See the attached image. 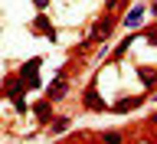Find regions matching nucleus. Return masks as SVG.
<instances>
[{
	"instance_id": "nucleus-1",
	"label": "nucleus",
	"mask_w": 157,
	"mask_h": 144,
	"mask_svg": "<svg viewBox=\"0 0 157 144\" xmlns=\"http://www.w3.org/2000/svg\"><path fill=\"white\" fill-rule=\"evenodd\" d=\"M111 29H115V17H111V13H105L95 26L88 29V43H105V39L111 36Z\"/></svg>"
},
{
	"instance_id": "nucleus-2",
	"label": "nucleus",
	"mask_w": 157,
	"mask_h": 144,
	"mask_svg": "<svg viewBox=\"0 0 157 144\" xmlns=\"http://www.w3.org/2000/svg\"><path fill=\"white\" fill-rule=\"evenodd\" d=\"M39 66H43V59H29V62H23V66H20V79H23V82H29L33 88L43 85V82H39Z\"/></svg>"
},
{
	"instance_id": "nucleus-3",
	"label": "nucleus",
	"mask_w": 157,
	"mask_h": 144,
	"mask_svg": "<svg viewBox=\"0 0 157 144\" xmlns=\"http://www.w3.org/2000/svg\"><path fill=\"white\" fill-rule=\"evenodd\" d=\"M66 92H69L66 72H59V76H56V82H49V88H46V98H49V102H62V98H66Z\"/></svg>"
},
{
	"instance_id": "nucleus-4",
	"label": "nucleus",
	"mask_w": 157,
	"mask_h": 144,
	"mask_svg": "<svg viewBox=\"0 0 157 144\" xmlns=\"http://www.w3.org/2000/svg\"><path fill=\"white\" fill-rule=\"evenodd\" d=\"M144 17H147V7H144V3H134V7H131L124 17H121V23H124L128 29H137L141 23H144Z\"/></svg>"
},
{
	"instance_id": "nucleus-5",
	"label": "nucleus",
	"mask_w": 157,
	"mask_h": 144,
	"mask_svg": "<svg viewBox=\"0 0 157 144\" xmlns=\"http://www.w3.org/2000/svg\"><path fill=\"white\" fill-rule=\"evenodd\" d=\"M23 92H26V82H23L20 76H10L7 82H3V95H10L13 102H17V98H23Z\"/></svg>"
},
{
	"instance_id": "nucleus-6",
	"label": "nucleus",
	"mask_w": 157,
	"mask_h": 144,
	"mask_svg": "<svg viewBox=\"0 0 157 144\" xmlns=\"http://www.w3.org/2000/svg\"><path fill=\"white\" fill-rule=\"evenodd\" d=\"M33 111H36V118L43 121V125H49V121H52V115H49V111H52V102H49V98L36 102V105H33Z\"/></svg>"
},
{
	"instance_id": "nucleus-7",
	"label": "nucleus",
	"mask_w": 157,
	"mask_h": 144,
	"mask_svg": "<svg viewBox=\"0 0 157 144\" xmlns=\"http://www.w3.org/2000/svg\"><path fill=\"white\" fill-rule=\"evenodd\" d=\"M33 29H39V33H46V39H52V43H56V29L49 26L46 13H39V17H36V23H33Z\"/></svg>"
},
{
	"instance_id": "nucleus-8",
	"label": "nucleus",
	"mask_w": 157,
	"mask_h": 144,
	"mask_svg": "<svg viewBox=\"0 0 157 144\" xmlns=\"http://www.w3.org/2000/svg\"><path fill=\"white\" fill-rule=\"evenodd\" d=\"M69 125H72V118H69V115L52 118V121H49V134H62V131H69Z\"/></svg>"
},
{
	"instance_id": "nucleus-9",
	"label": "nucleus",
	"mask_w": 157,
	"mask_h": 144,
	"mask_svg": "<svg viewBox=\"0 0 157 144\" xmlns=\"http://www.w3.org/2000/svg\"><path fill=\"white\" fill-rule=\"evenodd\" d=\"M85 108H101V111H105V102H101V98L95 95V88H85Z\"/></svg>"
},
{
	"instance_id": "nucleus-10",
	"label": "nucleus",
	"mask_w": 157,
	"mask_h": 144,
	"mask_svg": "<svg viewBox=\"0 0 157 144\" xmlns=\"http://www.w3.org/2000/svg\"><path fill=\"white\" fill-rule=\"evenodd\" d=\"M141 105V98H121V102H115L111 105V111H131V108Z\"/></svg>"
},
{
	"instance_id": "nucleus-11",
	"label": "nucleus",
	"mask_w": 157,
	"mask_h": 144,
	"mask_svg": "<svg viewBox=\"0 0 157 144\" xmlns=\"http://www.w3.org/2000/svg\"><path fill=\"white\" fill-rule=\"evenodd\" d=\"M141 36H147V39H151V43L157 46V26H147V29H141Z\"/></svg>"
},
{
	"instance_id": "nucleus-12",
	"label": "nucleus",
	"mask_w": 157,
	"mask_h": 144,
	"mask_svg": "<svg viewBox=\"0 0 157 144\" xmlns=\"http://www.w3.org/2000/svg\"><path fill=\"white\" fill-rule=\"evenodd\" d=\"M118 0H105V13H111V7H115Z\"/></svg>"
},
{
	"instance_id": "nucleus-13",
	"label": "nucleus",
	"mask_w": 157,
	"mask_h": 144,
	"mask_svg": "<svg viewBox=\"0 0 157 144\" xmlns=\"http://www.w3.org/2000/svg\"><path fill=\"white\" fill-rule=\"evenodd\" d=\"M36 7H39V10H46V7H49V0H36Z\"/></svg>"
},
{
	"instance_id": "nucleus-14",
	"label": "nucleus",
	"mask_w": 157,
	"mask_h": 144,
	"mask_svg": "<svg viewBox=\"0 0 157 144\" xmlns=\"http://www.w3.org/2000/svg\"><path fill=\"white\" fill-rule=\"evenodd\" d=\"M151 13H154V17H157V0H154V3H151Z\"/></svg>"
},
{
	"instance_id": "nucleus-15",
	"label": "nucleus",
	"mask_w": 157,
	"mask_h": 144,
	"mask_svg": "<svg viewBox=\"0 0 157 144\" xmlns=\"http://www.w3.org/2000/svg\"><path fill=\"white\" fill-rule=\"evenodd\" d=\"M151 125H157V115H154V118H151Z\"/></svg>"
},
{
	"instance_id": "nucleus-16",
	"label": "nucleus",
	"mask_w": 157,
	"mask_h": 144,
	"mask_svg": "<svg viewBox=\"0 0 157 144\" xmlns=\"http://www.w3.org/2000/svg\"><path fill=\"white\" fill-rule=\"evenodd\" d=\"M59 144H66V141H59Z\"/></svg>"
}]
</instances>
